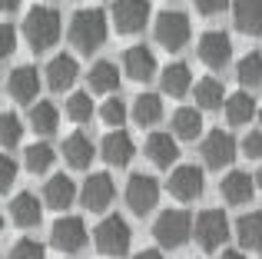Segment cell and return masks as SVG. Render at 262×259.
<instances>
[{"mask_svg": "<svg viewBox=\"0 0 262 259\" xmlns=\"http://www.w3.org/2000/svg\"><path fill=\"white\" fill-rule=\"evenodd\" d=\"M86 223L80 216H60L50 226V243L60 249V253H80L86 246Z\"/></svg>", "mask_w": 262, "mask_h": 259, "instance_id": "8", "label": "cell"}, {"mask_svg": "<svg viewBox=\"0 0 262 259\" xmlns=\"http://www.w3.org/2000/svg\"><path fill=\"white\" fill-rule=\"evenodd\" d=\"M20 136H24L20 117L17 113H4V117H0V143H4V149H13L20 143Z\"/></svg>", "mask_w": 262, "mask_h": 259, "instance_id": "36", "label": "cell"}, {"mask_svg": "<svg viewBox=\"0 0 262 259\" xmlns=\"http://www.w3.org/2000/svg\"><path fill=\"white\" fill-rule=\"evenodd\" d=\"M57 123H60V110L50 103V100H37V103L30 106V126L37 130V133L50 136L53 130H57Z\"/></svg>", "mask_w": 262, "mask_h": 259, "instance_id": "31", "label": "cell"}, {"mask_svg": "<svg viewBox=\"0 0 262 259\" xmlns=\"http://www.w3.org/2000/svg\"><path fill=\"white\" fill-rule=\"evenodd\" d=\"M226 123L229 126H246L252 117H259L256 110V100H252V93L239 90V93H229V100H226Z\"/></svg>", "mask_w": 262, "mask_h": 259, "instance_id": "23", "label": "cell"}, {"mask_svg": "<svg viewBox=\"0 0 262 259\" xmlns=\"http://www.w3.org/2000/svg\"><path fill=\"white\" fill-rule=\"evenodd\" d=\"M47 87L50 90H70L73 83H77V77H80V67H77V60L70 57V53H57V57L47 63Z\"/></svg>", "mask_w": 262, "mask_h": 259, "instance_id": "18", "label": "cell"}, {"mask_svg": "<svg viewBox=\"0 0 262 259\" xmlns=\"http://www.w3.org/2000/svg\"><path fill=\"white\" fill-rule=\"evenodd\" d=\"M232 24L246 37H259L262 33V0H236L232 4Z\"/></svg>", "mask_w": 262, "mask_h": 259, "instance_id": "20", "label": "cell"}, {"mask_svg": "<svg viewBox=\"0 0 262 259\" xmlns=\"http://www.w3.org/2000/svg\"><path fill=\"white\" fill-rule=\"evenodd\" d=\"M219 193H223V200L229 203V206H243V203H249L252 193H256V176L243 173V169H229V173L223 176V183H219Z\"/></svg>", "mask_w": 262, "mask_h": 259, "instance_id": "16", "label": "cell"}, {"mask_svg": "<svg viewBox=\"0 0 262 259\" xmlns=\"http://www.w3.org/2000/svg\"><path fill=\"white\" fill-rule=\"evenodd\" d=\"M259 126H262V110H259Z\"/></svg>", "mask_w": 262, "mask_h": 259, "instance_id": "46", "label": "cell"}, {"mask_svg": "<svg viewBox=\"0 0 262 259\" xmlns=\"http://www.w3.org/2000/svg\"><path fill=\"white\" fill-rule=\"evenodd\" d=\"M160 203V180L149 173H133L126 183V206L136 216H146Z\"/></svg>", "mask_w": 262, "mask_h": 259, "instance_id": "7", "label": "cell"}, {"mask_svg": "<svg viewBox=\"0 0 262 259\" xmlns=\"http://www.w3.org/2000/svg\"><path fill=\"white\" fill-rule=\"evenodd\" d=\"M73 200H77V183L67 173H53L50 180L43 183V203L50 209H60V213H63Z\"/></svg>", "mask_w": 262, "mask_h": 259, "instance_id": "19", "label": "cell"}, {"mask_svg": "<svg viewBox=\"0 0 262 259\" xmlns=\"http://www.w3.org/2000/svg\"><path fill=\"white\" fill-rule=\"evenodd\" d=\"M113 196H116V186L110 180V173H90V180L83 183V193H80V203L90 213H103L113 203Z\"/></svg>", "mask_w": 262, "mask_h": 259, "instance_id": "13", "label": "cell"}, {"mask_svg": "<svg viewBox=\"0 0 262 259\" xmlns=\"http://www.w3.org/2000/svg\"><path fill=\"white\" fill-rule=\"evenodd\" d=\"M24 37L33 50H50L60 40V13L53 7H33V10H27Z\"/></svg>", "mask_w": 262, "mask_h": 259, "instance_id": "2", "label": "cell"}, {"mask_svg": "<svg viewBox=\"0 0 262 259\" xmlns=\"http://www.w3.org/2000/svg\"><path fill=\"white\" fill-rule=\"evenodd\" d=\"M123 73H126L129 80H136V83H146V80L156 77V57L149 47L136 44L129 47L126 53H123Z\"/></svg>", "mask_w": 262, "mask_h": 259, "instance_id": "15", "label": "cell"}, {"mask_svg": "<svg viewBox=\"0 0 262 259\" xmlns=\"http://www.w3.org/2000/svg\"><path fill=\"white\" fill-rule=\"evenodd\" d=\"M129 243H133V233H129V223L123 216H103L100 226L93 229V246L96 253L103 256H126L129 253Z\"/></svg>", "mask_w": 262, "mask_h": 259, "instance_id": "3", "label": "cell"}, {"mask_svg": "<svg viewBox=\"0 0 262 259\" xmlns=\"http://www.w3.org/2000/svg\"><path fill=\"white\" fill-rule=\"evenodd\" d=\"M106 33H110V20L100 7H83L70 17V44L83 53H93L106 44Z\"/></svg>", "mask_w": 262, "mask_h": 259, "instance_id": "1", "label": "cell"}, {"mask_svg": "<svg viewBox=\"0 0 262 259\" xmlns=\"http://www.w3.org/2000/svg\"><path fill=\"white\" fill-rule=\"evenodd\" d=\"M90 90L93 93H113L120 90V70H116V63H110V60H100V63L90 67Z\"/></svg>", "mask_w": 262, "mask_h": 259, "instance_id": "29", "label": "cell"}, {"mask_svg": "<svg viewBox=\"0 0 262 259\" xmlns=\"http://www.w3.org/2000/svg\"><path fill=\"white\" fill-rule=\"evenodd\" d=\"M219 259H246V256H243V249H223Z\"/></svg>", "mask_w": 262, "mask_h": 259, "instance_id": "43", "label": "cell"}, {"mask_svg": "<svg viewBox=\"0 0 262 259\" xmlns=\"http://www.w3.org/2000/svg\"><path fill=\"white\" fill-rule=\"evenodd\" d=\"M53 160H57V153H53L50 143H33V146L24 149V163H27V169H30L33 176L47 173V169L53 166Z\"/></svg>", "mask_w": 262, "mask_h": 259, "instance_id": "32", "label": "cell"}, {"mask_svg": "<svg viewBox=\"0 0 262 259\" xmlns=\"http://www.w3.org/2000/svg\"><path fill=\"white\" fill-rule=\"evenodd\" d=\"M149 13H153L149 0H116L110 17H113L116 33H140L146 27Z\"/></svg>", "mask_w": 262, "mask_h": 259, "instance_id": "9", "label": "cell"}, {"mask_svg": "<svg viewBox=\"0 0 262 259\" xmlns=\"http://www.w3.org/2000/svg\"><path fill=\"white\" fill-rule=\"evenodd\" d=\"M239 149H243L249 160H262V130H252V133H246L243 143H239Z\"/></svg>", "mask_w": 262, "mask_h": 259, "instance_id": "38", "label": "cell"}, {"mask_svg": "<svg viewBox=\"0 0 262 259\" xmlns=\"http://www.w3.org/2000/svg\"><path fill=\"white\" fill-rule=\"evenodd\" d=\"M0 37H4V57H10V53L17 50V33H13V27L4 24L0 27Z\"/></svg>", "mask_w": 262, "mask_h": 259, "instance_id": "41", "label": "cell"}, {"mask_svg": "<svg viewBox=\"0 0 262 259\" xmlns=\"http://www.w3.org/2000/svg\"><path fill=\"white\" fill-rule=\"evenodd\" d=\"M93 153H96V146L90 143L86 133H70L63 140V160L70 163L73 169H86L90 163H93Z\"/></svg>", "mask_w": 262, "mask_h": 259, "instance_id": "24", "label": "cell"}, {"mask_svg": "<svg viewBox=\"0 0 262 259\" xmlns=\"http://www.w3.org/2000/svg\"><path fill=\"white\" fill-rule=\"evenodd\" d=\"M226 90H223V83H219L216 77H203L196 83V103H199V110H219V106H226Z\"/></svg>", "mask_w": 262, "mask_h": 259, "instance_id": "30", "label": "cell"}, {"mask_svg": "<svg viewBox=\"0 0 262 259\" xmlns=\"http://www.w3.org/2000/svg\"><path fill=\"white\" fill-rule=\"evenodd\" d=\"M126 117H129V110H126V103H123L120 97H110L106 103L100 106V120H103L106 126H113V130H123Z\"/></svg>", "mask_w": 262, "mask_h": 259, "instance_id": "35", "label": "cell"}, {"mask_svg": "<svg viewBox=\"0 0 262 259\" xmlns=\"http://www.w3.org/2000/svg\"><path fill=\"white\" fill-rule=\"evenodd\" d=\"M192 229H196V220H192L186 209H166L160 220L153 223V236L163 249H179L189 243Z\"/></svg>", "mask_w": 262, "mask_h": 259, "instance_id": "4", "label": "cell"}, {"mask_svg": "<svg viewBox=\"0 0 262 259\" xmlns=\"http://www.w3.org/2000/svg\"><path fill=\"white\" fill-rule=\"evenodd\" d=\"M199 60H203L206 67H212V70H223L226 63L232 60V40L226 37L223 30H206L203 37H199Z\"/></svg>", "mask_w": 262, "mask_h": 259, "instance_id": "12", "label": "cell"}, {"mask_svg": "<svg viewBox=\"0 0 262 259\" xmlns=\"http://www.w3.org/2000/svg\"><path fill=\"white\" fill-rule=\"evenodd\" d=\"M10 220L17 223L20 229H30V226H37L40 220H43V209H40V200L33 193H17L10 200Z\"/></svg>", "mask_w": 262, "mask_h": 259, "instance_id": "22", "label": "cell"}, {"mask_svg": "<svg viewBox=\"0 0 262 259\" xmlns=\"http://www.w3.org/2000/svg\"><path fill=\"white\" fill-rule=\"evenodd\" d=\"M153 33H156V44L163 50H183L189 44L192 27H189V17L183 10H163V13H156Z\"/></svg>", "mask_w": 262, "mask_h": 259, "instance_id": "5", "label": "cell"}, {"mask_svg": "<svg viewBox=\"0 0 262 259\" xmlns=\"http://www.w3.org/2000/svg\"><path fill=\"white\" fill-rule=\"evenodd\" d=\"M192 4H196V10H199V13L212 17V13L226 10V7H229V0H192Z\"/></svg>", "mask_w": 262, "mask_h": 259, "instance_id": "40", "label": "cell"}, {"mask_svg": "<svg viewBox=\"0 0 262 259\" xmlns=\"http://www.w3.org/2000/svg\"><path fill=\"white\" fill-rule=\"evenodd\" d=\"M136 126H153L163 120V97L160 93H140L133 100V110H129Z\"/></svg>", "mask_w": 262, "mask_h": 259, "instance_id": "25", "label": "cell"}, {"mask_svg": "<svg viewBox=\"0 0 262 259\" xmlns=\"http://www.w3.org/2000/svg\"><path fill=\"white\" fill-rule=\"evenodd\" d=\"M256 186H262V166H259V173H256Z\"/></svg>", "mask_w": 262, "mask_h": 259, "instance_id": "45", "label": "cell"}, {"mask_svg": "<svg viewBox=\"0 0 262 259\" xmlns=\"http://www.w3.org/2000/svg\"><path fill=\"white\" fill-rule=\"evenodd\" d=\"M0 7H4L7 13H13V10H17V7H20V0H0Z\"/></svg>", "mask_w": 262, "mask_h": 259, "instance_id": "44", "label": "cell"}, {"mask_svg": "<svg viewBox=\"0 0 262 259\" xmlns=\"http://www.w3.org/2000/svg\"><path fill=\"white\" fill-rule=\"evenodd\" d=\"M67 117H70L73 123H90V120H93V100H90V93H83V90L70 93V100H67Z\"/></svg>", "mask_w": 262, "mask_h": 259, "instance_id": "34", "label": "cell"}, {"mask_svg": "<svg viewBox=\"0 0 262 259\" xmlns=\"http://www.w3.org/2000/svg\"><path fill=\"white\" fill-rule=\"evenodd\" d=\"M100 156L110 163V166H126L129 160L136 156V143L126 130H110L100 143Z\"/></svg>", "mask_w": 262, "mask_h": 259, "instance_id": "14", "label": "cell"}, {"mask_svg": "<svg viewBox=\"0 0 262 259\" xmlns=\"http://www.w3.org/2000/svg\"><path fill=\"white\" fill-rule=\"evenodd\" d=\"M179 156V146H176V136L169 133H149L146 136V160L160 169H169Z\"/></svg>", "mask_w": 262, "mask_h": 259, "instance_id": "21", "label": "cell"}, {"mask_svg": "<svg viewBox=\"0 0 262 259\" xmlns=\"http://www.w3.org/2000/svg\"><path fill=\"white\" fill-rule=\"evenodd\" d=\"M13 176H17V163H13L10 156H4V160H0V186H4V189H10Z\"/></svg>", "mask_w": 262, "mask_h": 259, "instance_id": "39", "label": "cell"}, {"mask_svg": "<svg viewBox=\"0 0 262 259\" xmlns=\"http://www.w3.org/2000/svg\"><path fill=\"white\" fill-rule=\"evenodd\" d=\"M10 259H47V249L40 246L37 240L24 236V240H17V243H13V249H10Z\"/></svg>", "mask_w": 262, "mask_h": 259, "instance_id": "37", "label": "cell"}, {"mask_svg": "<svg viewBox=\"0 0 262 259\" xmlns=\"http://www.w3.org/2000/svg\"><path fill=\"white\" fill-rule=\"evenodd\" d=\"M160 87L169 97H186V93L192 90V70L186 63H169L160 77Z\"/></svg>", "mask_w": 262, "mask_h": 259, "instance_id": "26", "label": "cell"}, {"mask_svg": "<svg viewBox=\"0 0 262 259\" xmlns=\"http://www.w3.org/2000/svg\"><path fill=\"white\" fill-rule=\"evenodd\" d=\"M203 183H206V176H203V169L199 166H192V163H183V166H176L173 173H169V193L176 196V200H183V203H189V200H199L203 196Z\"/></svg>", "mask_w": 262, "mask_h": 259, "instance_id": "11", "label": "cell"}, {"mask_svg": "<svg viewBox=\"0 0 262 259\" xmlns=\"http://www.w3.org/2000/svg\"><path fill=\"white\" fill-rule=\"evenodd\" d=\"M37 90H40V73L37 67H17V70L7 73V93H10L17 103H30L37 100Z\"/></svg>", "mask_w": 262, "mask_h": 259, "instance_id": "17", "label": "cell"}, {"mask_svg": "<svg viewBox=\"0 0 262 259\" xmlns=\"http://www.w3.org/2000/svg\"><path fill=\"white\" fill-rule=\"evenodd\" d=\"M236 240L243 249H262V213H243L236 220Z\"/></svg>", "mask_w": 262, "mask_h": 259, "instance_id": "27", "label": "cell"}, {"mask_svg": "<svg viewBox=\"0 0 262 259\" xmlns=\"http://www.w3.org/2000/svg\"><path fill=\"white\" fill-rule=\"evenodd\" d=\"M192 233H196V243L206 253H216L226 243V236H229V220H226L223 209H203L196 216V229Z\"/></svg>", "mask_w": 262, "mask_h": 259, "instance_id": "6", "label": "cell"}, {"mask_svg": "<svg viewBox=\"0 0 262 259\" xmlns=\"http://www.w3.org/2000/svg\"><path fill=\"white\" fill-rule=\"evenodd\" d=\"M203 133V113L196 106H179L173 113V136L176 140H196Z\"/></svg>", "mask_w": 262, "mask_h": 259, "instance_id": "28", "label": "cell"}, {"mask_svg": "<svg viewBox=\"0 0 262 259\" xmlns=\"http://www.w3.org/2000/svg\"><path fill=\"white\" fill-rule=\"evenodd\" d=\"M236 149H239V143L232 140V133L212 130V133H206V140H203V160H206L209 169H223V166H229V163L236 160Z\"/></svg>", "mask_w": 262, "mask_h": 259, "instance_id": "10", "label": "cell"}, {"mask_svg": "<svg viewBox=\"0 0 262 259\" xmlns=\"http://www.w3.org/2000/svg\"><path fill=\"white\" fill-rule=\"evenodd\" d=\"M236 77H239V83H243V87L262 83V53H256V50L246 53V57L236 63Z\"/></svg>", "mask_w": 262, "mask_h": 259, "instance_id": "33", "label": "cell"}, {"mask_svg": "<svg viewBox=\"0 0 262 259\" xmlns=\"http://www.w3.org/2000/svg\"><path fill=\"white\" fill-rule=\"evenodd\" d=\"M133 259H163V253L160 249H143V253H136Z\"/></svg>", "mask_w": 262, "mask_h": 259, "instance_id": "42", "label": "cell"}]
</instances>
